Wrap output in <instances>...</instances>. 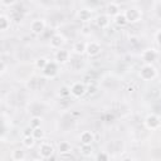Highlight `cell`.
Here are the masks:
<instances>
[{"label": "cell", "mask_w": 161, "mask_h": 161, "mask_svg": "<svg viewBox=\"0 0 161 161\" xmlns=\"http://www.w3.org/2000/svg\"><path fill=\"white\" fill-rule=\"evenodd\" d=\"M138 75L142 80H146V82H150V80H153L157 75H158V72L156 69V67L153 64H148V63H145L141 68H140V72H138Z\"/></svg>", "instance_id": "1"}, {"label": "cell", "mask_w": 161, "mask_h": 161, "mask_svg": "<svg viewBox=\"0 0 161 161\" xmlns=\"http://www.w3.org/2000/svg\"><path fill=\"white\" fill-rule=\"evenodd\" d=\"M38 153L42 158L44 160H48L50 157H53V153H54V146L48 142V141H43L40 142L39 147H38Z\"/></svg>", "instance_id": "2"}, {"label": "cell", "mask_w": 161, "mask_h": 161, "mask_svg": "<svg viewBox=\"0 0 161 161\" xmlns=\"http://www.w3.org/2000/svg\"><path fill=\"white\" fill-rule=\"evenodd\" d=\"M145 126L147 130H151V131H156L161 127V119L157 114L155 113H150L146 116L145 118Z\"/></svg>", "instance_id": "3"}, {"label": "cell", "mask_w": 161, "mask_h": 161, "mask_svg": "<svg viewBox=\"0 0 161 161\" xmlns=\"http://www.w3.org/2000/svg\"><path fill=\"white\" fill-rule=\"evenodd\" d=\"M128 23H137L142 19V11L138 8H128L123 11Z\"/></svg>", "instance_id": "4"}, {"label": "cell", "mask_w": 161, "mask_h": 161, "mask_svg": "<svg viewBox=\"0 0 161 161\" xmlns=\"http://www.w3.org/2000/svg\"><path fill=\"white\" fill-rule=\"evenodd\" d=\"M45 26H47V24H45L44 19H34L30 23V31L34 35H40L44 33Z\"/></svg>", "instance_id": "5"}, {"label": "cell", "mask_w": 161, "mask_h": 161, "mask_svg": "<svg viewBox=\"0 0 161 161\" xmlns=\"http://www.w3.org/2000/svg\"><path fill=\"white\" fill-rule=\"evenodd\" d=\"M65 44V38L63 36V34L60 33H55L50 36V40H49V45L52 49H60L63 45Z\"/></svg>", "instance_id": "6"}, {"label": "cell", "mask_w": 161, "mask_h": 161, "mask_svg": "<svg viewBox=\"0 0 161 161\" xmlns=\"http://www.w3.org/2000/svg\"><path fill=\"white\" fill-rule=\"evenodd\" d=\"M45 78H54L58 74V63L57 62H48V64L42 70Z\"/></svg>", "instance_id": "7"}, {"label": "cell", "mask_w": 161, "mask_h": 161, "mask_svg": "<svg viewBox=\"0 0 161 161\" xmlns=\"http://www.w3.org/2000/svg\"><path fill=\"white\" fill-rule=\"evenodd\" d=\"M86 92H87V87L82 82H74L70 86V94L73 97H75V98H79L82 96H84Z\"/></svg>", "instance_id": "8"}, {"label": "cell", "mask_w": 161, "mask_h": 161, "mask_svg": "<svg viewBox=\"0 0 161 161\" xmlns=\"http://www.w3.org/2000/svg\"><path fill=\"white\" fill-rule=\"evenodd\" d=\"M101 50H102V47H101V44L98 42H88L87 43L86 54L88 57H91V58L92 57H97V55H99Z\"/></svg>", "instance_id": "9"}, {"label": "cell", "mask_w": 161, "mask_h": 161, "mask_svg": "<svg viewBox=\"0 0 161 161\" xmlns=\"http://www.w3.org/2000/svg\"><path fill=\"white\" fill-rule=\"evenodd\" d=\"M157 52L153 49V48H147L142 52L141 54V58L143 60V63H148V64H152L156 59H157Z\"/></svg>", "instance_id": "10"}, {"label": "cell", "mask_w": 161, "mask_h": 161, "mask_svg": "<svg viewBox=\"0 0 161 161\" xmlns=\"http://www.w3.org/2000/svg\"><path fill=\"white\" fill-rule=\"evenodd\" d=\"M54 58H55V62L58 64H65L69 62V58H70V53L67 50V49H57L55 54H54Z\"/></svg>", "instance_id": "11"}, {"label": "cell", "mask_w": 161, "mask_h": 161, "mask_svg": "<svg viewBox=\"0 0 161 161\" xmlns=\"http://www.w3.org/2000/svg\"><path fill=\"white\" fill-rule=\"evenodd\" d=\"M77 16H78V19H79L80 21H83V23H89V21L93 19V11H92L91 9H88V8H83V9L78 10Z\"/></svg>", "instance_id": "12"}, {"label": "cell", "mask_w": 161, "mask_h": 161, "mask_svg": "<svg viewBox=\"0 0 161 161\" xmlns=\"http://www.w3.org/2000/svg\"><path fill=\"white\" fill-rule=\"evenodd\" d=\"M96 24L98 28L101 29H107L111 24V18L107 15V14H102V15H98L96 18Z\"/></svg>", "instance_id": "13"}, {"label": "cell", "mask_w": 161, "mask_h": 161, "mask_svg": "<svg viewBox=\"0 0 161 161\" xmlns=\"http://www.w3.org/2000/svg\"><path fill=\"white\" fill-rule=\"evenodd\" d=\"M79 141L83 145H92L94 142V133L92 131H83L79 135Z\"/></svg>", "instance_id": "14"}, {"label": "cell", "mask_w": 161, "mask_h": 161, "mask_svg": "<svg viewBox=\"0 0 161 161\" xmlns=\"http://www.w3.org/2000/svg\"><path fill=\"white\" fill-rule=\"evenodd\" d=\"M119 13H121L119 11V5L117 3H109V4H107V6H106V14L109 18H114Z\"/></svg>", "instance_id": "15"}, {"label": "cell", "mask_w": 161, "mask_h": 161, "mask_svg": "<svg viewBox=\"0 0 161 161\" xmlns=\"http://www.w3.org/2000/svg\"><path fill=\"white\" fill-rule=\"evenodd\" d=\"M86 48H87V43L79 40V42H75V43L73 44L72 50H73L74 54H77V55H82V54L86 53Z\"/></svg>", "instance_id": "16"}, {"label": "cell", "mask_w": 161, "mask_h": 161, "mask_svg": "<svg viewBox=\"0 0 161 161\" xmlns=\"http://www.w3.org/2000/svg\"><path fill=\"white\" fill-rule=\"evenodd\" d=\"M58 152L59 155H65V153H70L72 152V146L68 141H60L58 143Z\"/></svg>", "instance_id": "17"}, {"label": "cell", "mask_w": 161, "mask_h": 161, "mask_svg": "<svg viewBox=\"0 0 161 161\" xmlns=\"http://www.w3.org/2000/svg\"><path fill=\"white\" fill-rule=\"evenodd\" d=\"M10 25H11V19L5 14L0 15V30L1 31H6L10 28Z\"/></svg>", "instance_id": "18"}, {"label": "cell", "mask_w": 161, "mask_h": 161, "mask_svg": "<svg viewBox=\"0 0 161 161\" xmlns=\"http://www.w3.org/2000/svg\"><path fill=\"white\" fill-rule=\"evenodd\" d=\"M113 23H114L117 26H119V28H122V26H125V25L128 24V21H127V19H126V16H125L123 13L117 14V15L113 18Z\"/></svg>", "instance_id": "19"}, {"label": "cell", "mask_w": 161, "mask_h": 161, "mask_svg": "<svg viewBox=\"0 0 161 161\" xmlns=\"http://www.w3.org/2000/svg\"><path fill=\"white\" fill-rule=\"evenodd\" d=\"M35 141H36V140L33 137V135L23 136V138H21V143H23V146L26 147V148H33L34 145H35Z\"/></svg>", "instance_id": "20"}, {"label": "cell", "mask_w": 161, "mask_h": 161, "mask_svg": "<svg viewBox=\"0 0 161 161\" xmlns=\"http://www.w3.org/2000/svg\"><path fill=\"white\" fill-rule=\"evenodd\" d=\"M25 158V151L21 148H16L11 152V160L13 161H23Z\"/></svg>", "instance_id": "21"}, {"label": "cell", "mask_w": 161, "mask_h": 161, "mask_svg": "<svg viewBox=\"0 0 161 161\" xmlns=\"http://www.w3.org/2000/svg\"><path fill=\"white\" fill-rule=\"evenodd\" d=\"M80 153L84 156V157H89V156H92V153H93V148H92V145H83V143H80Z\"/></svg>", "instance_id": "22"}, {"label": "cell", "mask_w": 161, "mask_h": 161, "mask_svg": "<svg viewBox=\"0 0 161 161\" xmlns=\"http://www.w3.org/2000/svg\"><path fill=\"white\" fill-rule=\"evenodd\" d=\"M42 123H43V118L40 116H33L29 121V126L31 128H35V127H42Z\"/></svg>", "instance_id": "23"}, {"label": "cell", "mask_w": 161, "mask_h": 161, "mask_svg": "<svg viewBox=\"0 0 161 161\" xmlns=\"http://www.w3.org/2000/svg\"><path fill=\"white\" fill-rule=\"evenodd\" d=\"M39 80H40L39 78H31V79H29V82H28V88H30L31 91L39 89V88L42 87V84H40Z\"/></svg>", "instance_id": "24"}, {"label": "cell", "mask_w": 161, "mask_h": 161, "mask_svg": "<svg viewBox=\"0 0 161 161\" xmlns=\"http://www.w3.org/2000/svg\"><path fill=\"white\" fill-rule=\"evenodd\" d=\"M48 59L45 58V57H39L36 60H35V63H34V65H35V68H38V69H44V67L48 64Z\"/></svg>", "instance_id": "25"}, {"label": "cell", "mask_w": 161, "mask_h": 161, "mask_svg": "<svg viewBox=\"0 0 161 161\" xmlns=\"http://www.w3.org/2000/svg\"><path fill=\"white\" fill-rule=\"evenodd\" d=\"M58 94H59V97H62V98H68V97L70 96V87H68V86H62V87L59 88Z\"/></svg>", "instance_id": "26"}, {"label": "cell", "mask_w": 161, "mask_h": 161, "mask_svg": "<svg viewBox=\"0 0 161 161\" xmlns=\"http://www.w3.org/2000/svg\"><path fill=\"white\" fill-rule=\"evenodd\" d=\"M33 137H34L35 140H43V137H44V131H43V128H42V127H35V128H33Z\"/></svg>", "instance_id": "27"}, {"label": "cell", "mask_w": 161, "mask_h": 161, "mask_svg": "<svg viewBox=\"0 0 161 161\" xmlns=\"http://www.w3.org/2000/svg\"><path fill=\"white\" fill-rule=\"evenodd\" d=\"M96 160H98V161H108V160H109V156H108V153H106V152H99V153L96 156Z\"/></svg>", "instance_id": "28"}, {"label": "cell", "mask_w": 161, "mask_h": 161, "mask_svg": "<svg viewBox=\"0 0 161 161\" xmlns=\"http://www.w3.org/2000/svg\"><path fill=\"white\" fill-rule=\"evenodd\" d=\"M153 10H155V14H156V16L161 19V1H158V3H156V4H155V8H153Z\"/></svg>", "instance_id": "29"}, {"label": "cell", "mask_w": 161, "mask_h": 161, "mask_svg": "<svg viewBox=\"0 0 161 161\" xmlns=\"http://www.w3.org/2000/svg\"><path fill=\"white\" fill-rule=\"evenodd\" d=\"M0 3H1L3 6L9 8V6H13V5L16 3V0H0Z\"/></svg>", "instance_id": "30"}, {"label": "cell", "mask_w": 161, "mask_h": 161, "mask_svg": "<svg viewBox=\"0 0 161 161\" xmlns=\"http://www.w3.org/2000/svg\"><path fill=\"white\" fill-rule=\"evenodd\" d=\"M155 40L157 42V44L161 45V29L156 31V34H155Z\"/></svg>", "instance_id": "31"}, {"label": "cell", "mask_w": 161, "mask_h": 161, "mask_svg": "<svg viewBox=\"0 0 161 161\" xmlns=\"http://www.w3.org/2000/svg\"><path fill=\"white\" fill-rule=\"evenodd\" d=\"M29 135H33V128L29 126V127H26L25 130H24V132H23V136H29Z\"/></svg>", "instance_id": "32"}, {"label": "cell", "mask_w": 161, "mask_h": 161, "mask_svg": "<svg viewBox=\"0 0 161 161\" xmlns=\"http://www.w3.org/2000/svg\"><path fill=\"white\" fill-rule=\"evenodd\" d=\"M5 72H6V65H5L4 60H3V62H1V72H0V74H1V75H4V74H5Z\"/></svg>", "instance_id": "33"}]
</instances>
